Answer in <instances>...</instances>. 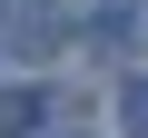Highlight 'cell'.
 <instances>
[{"label": "cell", "mask_w": 148, "mask_h": 138, "mask_svg": "<svg viewBox=\"0 0 148 138\" xmlns=\"http://www.w3.org/2000/svg\"><path fill=\"white\" fill-rule=\"evenodd\" d=\"M128 40H148V0H128Z\"/></svg>", "instance_id": "obj_4"}, {"label": "cell", "mask_w": 148, "mask_h": 138, "mask_svg": "<svg viewBox=\"0 0 148 138\" xmlns=\"http://www.w3.org/2000/svg\"><path fill=\"white\" fill-rule=\"evenodd\" d=\"M119 138H148V79H119Z\"/></svg>", "instance_id": "obj_3"}, {"label": "cell", "mask_w": 148, "mask_h": 138, "mask_svg": "<svg viewBox=\"0 0 148 138\" xmlns=\"http://www.w3.org/2000/svg\"><path fill=\"white\" fill-rule=\"evenodd\" d=\"M0 49H10V59H59V49H69V10H59V0L0 10Z\"/></svg>", "instance_id": "obj_1"}, {"label": "cell", "mask_w": 148, "mask_h": 138, "mask_svg": "<svg viewBox=\"0 0 148 138\" xmlns=\"http://www.w3.org/2000/svg\"><path fill=\"white\" fill-rule=\"evenodd\" d=\"M49 118V89H0V138H40Z\"/></svg>", "instance_id": "obj_2"}]
</instances>
